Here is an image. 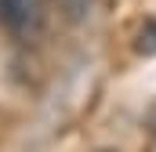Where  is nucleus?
Segmentation results:
<instances>
[{"label":"nucleus","mask_w":156,"mask_h":152,"mask_svg":"<svg viewBox=\"0 0 156 152\" xmlns=\"http://www.w3.org/2000/svg\"><path fill=\"white\" fill-rule=\"evenodd\" d=\"M153 130H156V109H153Z\"/></svg>","instance_id":"1"}]
</instances>
